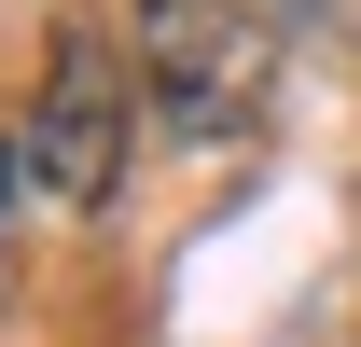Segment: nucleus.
<instances>
[{
  "mask_svg": "<svg viewBox=\"0 0 361 347\" xmlns=\"http://www.w3.org/2000/svg\"><path fill=\"white\" fill-rule=\"evenodd\" d=\"M292 56V0H139V97L167 139H236Z\"/></svg>",
  "mask_w": 361,
  "mask_h": 347,
  "instance_id": "1",
  "label": "nucleus"
},
{
  "mask_svg": "<svg viewBox=\"0 0 361 347\" xmlns=\"http://www.w3.org/2000/svg\"><path fill=\"white\" fill-rule=\"evenodd\" d=\"M126 153H139V70L111 28H56L42 56V97H28V181L56 209H111L126 195Z\"/></svg>",
  "mask_w": 361,
  "mask_h": 347,
  "instance_id": "2",
  "label": "nucleus"
},
{
  "mask_svg": "<svg viewBox=\"0 0 361 347\" xmlns=\"http://www.w3.org/2000/svg\"><path fill=\"white\" fill-rule=\"evenodd\" d=\"M14 181H28V139H0V209H14Z\"/></svg>",
  "mask_w": 361,
  "mask_h": 347,
  "instance_id": "3",
  "label": "nucleus"
}]
</instances>
